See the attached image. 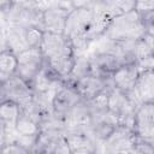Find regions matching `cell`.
Returning a JSON list of instances; mask_svg holds the SVG:
<instances>
[{
	"mask_svg": "<svg viewBox=\"0 0 154 154\" xmlns=\"http://www.w3.org/2000/svg\"><path fill=\"white\" fill-rule=\"evenodd\" d=\"M71 10L61 6L48 7L43 11V24L42 30L48 32L64 34L66 20Z\"/></svg>",
	"mask_w": 154,
	"mask_h": 154,
	"instance_id": "4fadbf2b",
	"label": "cell"
},
{
	"mask_svg": "<svg viewBox=\"0 0 154 154\" xmlns=\"http://www.w3.org/2000/svg\"><path fill=\"white\" fill-rule=\"evenodd\" d=\"M73 7H88L90 8L95 0H71Z\"/></svg>",
	"mask_w": 154,
	"mask_h": 154,
	"instance_id": "d4e9b609",
	"label": "cell"
},
{
	"mask_svg": "<svg viewBox=\"0 0 154 154\" xmlns=\"http://www.w3.org/2000/svg\"><path fill=\"white\" fill-rule=\"evenodd\" d=\"M91 120V112L87 100L81 99L64 117L65 126L67 128H78L85 126Z\"/></svg>",
	"mask_w": 154,
	"mask_h": 154,
	"instance_id": "9a60e30c",
	"label": "cell"
},
{
	"mask_svg": "<svg viewBox=\"0 0 154 154\" xmlns=\"http://www.w3.org/2000/svg\"><path fill=\"white\" fill-rule=\"evenodd\" d=\"M65 136L71 153H96L100 152V146L87 132L84 126L65 129Z\"/></svg>",
	"mask_w": 154,
	"mask_h": 154,
	"instance_id": "9c48e42d",
	"label": "cell"
},
{
	"mask_svg": "<svg viewBox=\"0 0 154 154\" xmlns=\"http://www.w3.org/2000/svg\"><path fill=\"white\" fill-rule=\"evenodd\" d=\"M136 132L132 128L117 124L101 144V152L106 153H132L136 141Z\"/></svg>",
	"mask_w": 154,
	"mask_h": 154,
	"instance_id": "8992f818",
	"label": "cell"
},
{
	"mask_svg": "<svg viewBox=\"0 0 154 154\" xmlns=\"http://www.w3.org/2000/svg\"><path fill=\"white\" fill-rule=\"evenodd\" d=\"M135 10L138 13L154 10V0H135Z\"/></svg>",
	"mask_w": 154,
	"mask_h": 154,
	"instance_id": "cb8c5ba5",
	"label": "cell"
},
{
	"mask_svg": "<svg viewBox=\"0 0 154 154\" xmlns=\"http://www.w3.org/2000/svg\"><path fill=\"white\" fill-rule=\"evenodd\" d=\"M77 90L79 96L83 100H91L102 91L114 87L112 83V79H106L102 77H99L94 73H89L79 79H76L73 82H67Z\"/></svg>",
	"mask_w": 154,
	"mask_h": 154,
	"instance_id": "ba28073f",
	"label": "cell"
},
{
	"mask_svg": "<svg viewBox=\"0 0 154 154\" xmlns=\"http://www.w3.org/2000/svg\"><path fill=\"white\" fill-rule=\"evenodd\" d=\"M2 17V23L14 24L24 28H38L42 30L43 10L37 0H18Z\"/></svg>",
	"mask_w": 154,
	"mask_h": 154,
	"instance_id": "7a4b0ae2",
	"label": "cell"
},
{
	"mask_svg": "<svg viewBox=\"0 0 154 154\" xmlns=\"http://www.w3.org/2000/svg\"><path fill=\"white\" fill-rule=\"evenodd\" d=\"M138 75L140 69L137 64H124L113 73L112 83L123 93H128L135 88Z\"/></svg>",
	"mask_w": 154,
	"mask_h": 154,
	"instance_id": "5bb4252c",
	"label": "cell"
},
{
	"mask_svg": "<svg viewBox=\"0 0 154 154\" xmlns=\"http://www.w3.org/2000/svg\"><path fill=\"white\" fill-rule=\"evenodd\" d=\"M31 153L70 154L65 130H40Z\"/></svg>",
	"mask_w": 154,
	"mask_h": 154,
	"instance_id": "277c9868",
	"label": "cell"
},
{
	"mask_svg": "<svg viewBox=\"0 0 154 154\" xmlns=\"http://www.w3.org/2000/svg\"><path fill=\"white\" fill-rule=\"evenodd\" d=\"M146 31L141 20V14L136 10L113 17L102 32L103 36L113 41L140 40Z\"/></svg>",
	"mask_w": 154,
	"mask_h": 154,
	"instance_id": "6da1fadb",
	"label": "cell"
},
{
	"mask_svg": "<svg viewBox=\"0 0 154 154\" xmlns=\"http://www.w3.org/2000/svg\"><path fill=\"white\" fill-rule=\"evenodd\" d=\"M1 101L10 100L16 103L25 105L32 101L34 88L16 73L5 82H1Z\"/></svg>",
	"mask_w": 154,
	"mask_h": 154,
	"instance_id": "52a82bcc",
	"label": "cell"
},
{
	"mask_svg": "<svg viewBox=\"0 0 154 154\" xmlns=\"http://www.w3.org/2000/svg\"><path fill=\"white\" fill-rule=\"evenodd\" d=\"M91 73V63H90V55L89 52L87 53H79L76 54L75 58V65L70 73V76L64 79L66 82H73L76 79H79Z\"/></svg>",
	"mask_w": 154,
	"mask_h": 154,
	"instance_id": "ffe728a7",
	"label": "cell"
},
{
	"mask_svg": "<svg viewBox=\"0 0 154 154\" xmlns=\"http://www.w3.org/2000/svg\"><path fill=\"white\" fill-rule=\"evenodd\" d=\"M45 64V55L40 47L28 48L18 54L16 75L28 82L31 87Z\"/></svg>",
	"mask_w": 154,
	"mask_h": 154,
	"instance_id": "5b68a950",
	"label": "cell"
},
{
	"mask_svg": "<svg viewBox=\"0 0 154 154\" xmlns=\"http://www.w3.org/2000/svg\"><path fill=\"white\" fill-rule=\"evenodd\" d=\"M134 131L137 136L154 138V101L143 102L136 109Z\"/></svg>",
	"mask_w": 154,
	"mask_h": 154,
	"instance_id": "7c38bea8",
	"label": "cell"
},
{
	"mask_svg": "<svg viewBox=\"0 0 154 154\" xmlns=\"http://www.w3.org/2000/svg\"><path fill=\"white\" fill-rule=\"evenodd\" d=\"M18 55L11 49H1L0 53V83L16 73Z\"/></svg>",
	"mask_w": 154,
	"mask_h": 154,
	"instance_id": "d6986e66",
	"label": "cell"
},
{
	"mask_svg": "<svg viewBox=\"0 0 154 154\" xmlns=\"http://www.w3.org/2000/svg\"><path fill=\"white\" fill-rule=\"evenodd\" d=\"M108 111L116 119L117 124L134 129L136 109L131 105L126 94L116 87H112L108 95Z\"/></svg>",
	"mask_w": 154,
	"mask_h": 154,
	"instance_id": "3957f363",
	"label": "cell"
},
{
	"mask_svg": "<svg viewBox=\"0 0 154 154\" xmlns=\"http://www.w3.org/2000/svg\"><path fill=\"white\" fill-rule=\"evenodd\" d=\"M1 153L2 154H28L30 152L17 142H10L1 147Z\"/></svg>",
	"mask_w": 154,
	"mask_h": 154,
	"instance_id": "603a6c76",
	"label": "cell"
},
{
	"mask_svg": "<svg viewBox=\"0 0 154 154\" xmlns=\"http://www.w3.org/2000/svg\"><path fill=\"white\" fill-rule=\"evenodd\" d=\"M45 59H51L65 53L75 52L70 40L65 36V34H58V32H43V38L40 46Z\"/></svg>",
	"mask_w": 154,
	"mask_h": 154,
	"instance_id": "8fae6325",
	"label": "cell"
},
{
	"mask_svg": "<svg viewBox=\"0 0 154 154\" xmlns=\"http://www.w3.org/2000/svg\"><path fill=\"white\" fill-rule=\"evenodd\" d=\"M140 14H141V20H142L146 34L154 35V10H150Z\"/></svg>",
	"mask_w": 154,
	"mask_h": 154,
	"instance_id": "7402d4cb",
	"label": "cell"
},
{
	"mask_svg": "<svg viewBox=\"0 0 154 154\" xmlns=\"http://www.w3.org/2000/svg\"><path fill=\"white\" fill-rule=\"evenodd\" d=\"M81 99L82 97L79 96L77 90L73 88V85H71L70 83H67L66 81L63 79V82L58 85V88L54 93V96H53V103H52L53 112L64 119L66 113Z\"/></svg>",
	"mask_w": 154,
	"mask_h": 154,
	"instance_id": "30bf717a",
	"label": "cell"
},
{
	"mask_svg": "<svg viewBox=\"0 0 154 154\" xmlns=\"http://www.w3.org/2000/svg\"><path fill=\"white\" fill-rule=\"evenodd\" d=\"M135 89L143 102L154 101V70H141Z\"/></svg>",
	"mask_w": 154,
	"mask_h": 154,
	"instance_id": "e0dca14e",
	"label": "cell"
},
{
	"mask_svg": "<svg viewBox=\"0 0 154 154\" xmlns=\"http://www.w3.org/2000/svg\"><path fill=\"white\" fill-rule=\"evenodd\" d=\"M132 153L141 154H154V138H146L137 136L132 147Z\"/></svg>",
	"mask_w": 154,
	"mask_h": 154,
	"instance_id": "44dd1931",
	"label": "cell"
},
{
	"mask_svg": "<svg viewBox=\"0 0 154 154\" xmlns=\"http://www.w3.org/2000/svg\"><path fill=\"white\" fill-rule=\"evenodd\" d=\"M61 82H63L61 77L45 60V64H43L41 71L38 72V75L36 76V78L32 83V88H34V91L53 90V89H57Z\"/></svg>",
	"mask_w": 154,
	"mask_h": 154,
	"instance_id": "2e32d148",
	"label": "cell"
},
{
	"mask_svg": "<svg viewBox=\"0 0 154 154\" xmlns=\"http://www.w3.org/2000/svg\"><path fill=\"white\" fill-rule=\"evenodd\" d=\"M153 43H154V35H153Z\"/></svg>",
	"mask_w": 154,
	"mask_h": 154,
	"instance_id": "484cf974",
	"label": "cell"
},
{
	"mask_svg": "<svg viewBox=\"0 0 154 154\" xmlns=\"http://www.w3.org/2000/svg\"><path fill=\"white\" fill-rule=\"evenodd\" d=\"M18 116H19V105L18 103L10 101V100L1 101V103H0V125L2 128L10 129V130H16Z\"/></svg>",
	"mask_w": 154,
	"mask_h": 154,
	"instance_id": "ac0fdd59",
	"label": "cell"
}]
</instances>
